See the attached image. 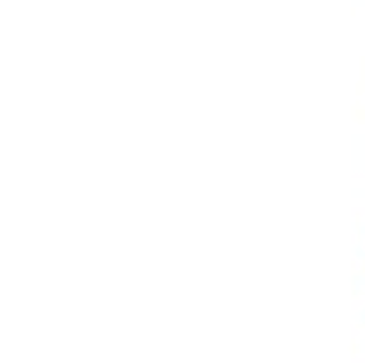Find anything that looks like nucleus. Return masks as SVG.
I'll return each instance as SVG.
<instances>
[]
</instances>
